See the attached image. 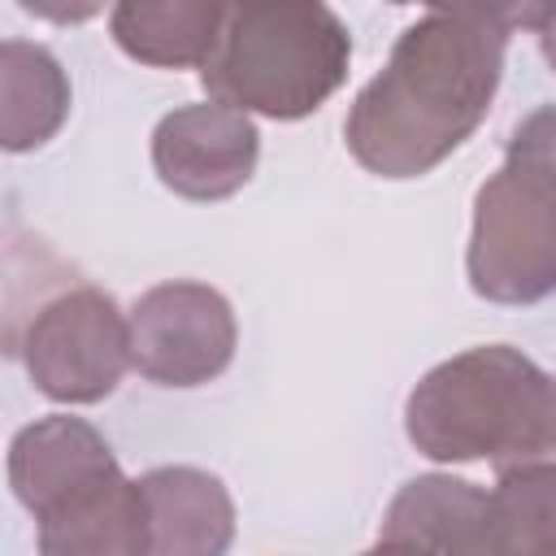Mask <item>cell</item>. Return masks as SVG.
I'll list each match as a JSON object with an SVG mask.
<instances>
[{"label":"cell","mask_w":556,"mask_h":556,"mask_svg":"<svg viewBox=\"0 0 556 556\" xmlns=\"http://www.w3.org/2000/svg\"><path fill=\"white\" fill-rule=\"evenodd\" d=\"M508 30L430 13L395 39L387 65L348 109L343 139L378 178H421L443 165L486 117L504 78Z\"/></svg>","instance_id":"cell-1"},{"label":"cell","mask_w":556,"mask_h":556,"mask_svg":"<svg viewBox=\"0 0 556 556\" xmlns=\"http://www.w3.org/2000/svg\"><path fill=\"white\" fill-rule=\"evenodd\" d=\"M508 161H521L530 169H539L543 178L556 182V104L534 109L530 117L517 122V130L508 135Z\"/></svg>","instance_id":"cell-15"},{"label":"cell","mask_w":556,"mask_h":556,"mask_svg":"<svg viewBox=\"0 0 556 556\" xmlns=\"http://www.w3.org/2000/svg\"><path fill=\"white\" fill-rule=\"evenodd\" d=\"M9 356H17L39 395L52 404H96L117 391L130 365V313L83 278L43 295L26 321H9Z\"/></svg>","instance_id":"cell-5"},{"label":"cell","mask_w":556,"mask_h":556,"mask_svg":"<svg viewBox=\"0 0 556 556\" xmlns=\"http://www.w3.org/2000/svg\"><path fill=\"white\" fill-rule=\"evenodd\" d=\"M539 48H543V61L556 70V4H552V13L539 26Z\"/></svg>","instance_id":"cell-17"},{"label":"cell","mask_w":556,"mask_h":556,"mask_svg":"<svg viewBox=\"0 0 556 556\" xmlns=\"http://www.w3.org/2000/svg\"><path fill=\"white\" fill-rule=\"evenodd\" d=\"M391 4H426L434 13L478 17L500 30H539L556 0H391Z\"/></svg>","instance_id":"cell-14"},{"label":"cell","mask_w":556,"mask_h":556,"mask_svg":"<svg viewBox=\"0 0 556 556\" xmlns=\"http://www.w3.org/2000/svg\"><path fill=\"white\" fill-rule=\"evenodd\" d=\"M9 486L35 517L43 556H148V504L104 443L70 413L22 426L9 443Z\"/></svg>","instance_id":"cell-3"},{"label":"cell","mask_w":556,"mask_h":556,"mask_svg":"<svg viewBox=\"0 0 556 556\" xmlns=\"http://www.w3.org/2000/svg\"><path fill=\"white\" fill-rule=\"evenodd\" d=\"M473 295L491 304H539L556 295V182L508 161L473 195L465 248Z\"/></svg>","instance_id":"cell-6"},{"label":"cell","mask_w":556,"mask_h":556,"mask_svg":"<svg viewBox=\"0 0 556 556\" xmlns=\"http://www.w3.org/2000/svg\"><path fill=\"white\" fill-rule=\"evenodd\" d=\"M378 547L482 556L486 552V491L452 473H421L404 482L382 513Z\"/></svg>","instance_id":"cell-10"},{"label":"cell","mask_w":556,"mask_h":556,"mask_svg":"<svg viewBox=\"0 0 556 556\" xmlns=\"http://www.w3.org/2000/svg\"><path fill=\"white\" fill-rule=\"evenodd\" d=\"M348 65L352 35L326 0H226L200 83L208 100L300 122L343 87Z\"/></svg>","instance_id":"cell-4"},{"label":"cell","mask_w":556,"mask_h":556,"mask_svg":"<svg viewBox=\"0 0 556 556\" xmlns=\"http://www.w3.org/2000/svg\"><path fill=\"white\" fill-rule=\"evenodd\" d=\"M404 434L439 465L556 460V374L508 343L469 348L421 374L404 400Z\"/></svg>","instance_id":"cell-2"},{"label":"cell","mask_w":556,"mask_h":556,"mask_svg":"<svg viewBox=\"0 0 556 556\" xmlns=\"http://www.w3.org/2000/svg\"><path fill=\"white\" fill-rule=\"evenodd\" d=\"M70 117V78L43 43H0V148L35 152Z\"/></svg>","instance_id":"cell-12"},{"label":"cell","mask_w":556,"mask_h":556,"mask_svg":"<svg viewBox=\"0 0 556 556\" xmlns=\"http://www.w3.org/2000/svg\"><path fill=\"white\" fill-rule=\"evenodd\" d=\"M235 348V308L208 282H156L130 308V365L156 387H204L230 369Z\"/></svg>","instance_id":"cell-7"},{"label":"cell","mask_w":556,"mask_h":556,"mask_svg":"<svg viewBox=\"0 0 556 556\" xmlns=\"http://www.w3.org/2000/svg\"><path fill=\"white\" fill-rule=\"evenodd\" d=\"M226 0H113V43L152 70L204 65L222 26Z\"/></svg>","instance_id":"cell-11"},{"label":"cell","mask_w":556,"mask_h":556,"mask_svg":"<svg viewBox=\"0 0 556 556\" xmlns=\"http://www.w3.org/2000/svg\"><path fill=\"white\" fill-rule=\"evenodd\" d=\"M486 556H556V460L495 469L486 491Z\"/></svg>","instance_id":"cell-13"},{"label":"cell","mask_w":556,"mask_h":556,"mask_svg":"<svg viewBox=\"0 0 556 556\" xmlns=\"http://www.w3.org/2000/svg\"><path fill=\"white\" fill-rule=\"evenodd\" d=\"M17 4H22L26 13L52 22V26H83V22H91L109 0H17Z\"/></svg>","instance_id":"cell-16"},{"label":"cell","mask_w":556,"mask_h":556,"mask_svg":"<svg viewBox=\"0 0 556 556\" xmlns=\"http://www.w3.org/2000/svg\"><path fill=\"white\" fill-rule=\"evenodd\" d=\"M152 556H222L235 543V500L226 482L195 465H161L139 478Z\"/></svg>","instance_id":"cell-9"},{"label":"cell","mask_w":556,"mask_h":556,"mask_svg":"<svg viewBox=\"0 0 556 556\" xmlns=\"http://www.w3.org/2000/svg\"><path fill=\"white\" fill-rule=\"evenodd\" d=\"M261 161V130L252 113L204 100L165 113L152 130V169L182 200H226L248 187Z\"/></svg>","instance_id":"cell-8"}]
</instances>
